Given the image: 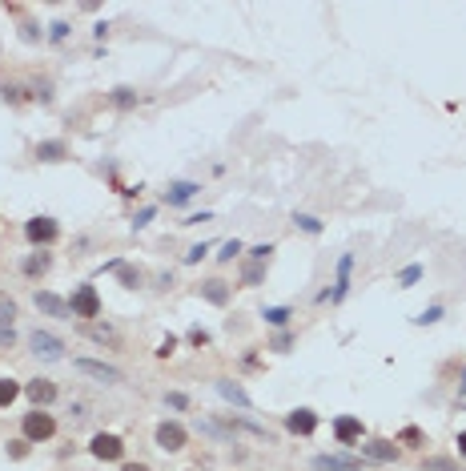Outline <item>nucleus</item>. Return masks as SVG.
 <instances>
[{
  "label": "nucleus",
  "mask_w": 466,
  "mask_h": 471,
  "mask_svg": "<svg viewBox=\"0 0 466 471\" xmlns=\"http://www.w3.org/2000/svg\"><path fill=\"white\" fill-rule=\"evenodd\" d=\"M241 278H246V286H258L261 282V266H246V274H241Z\"/></svg>",
  "instance_id": "4be33fe9"
},
{
  "label": "nucleus",
  "mask_w": 466,
  "mask_h": 471,
  "mask_svg": "<svg viewBox=\"0 0 466 471\" xmlns=\"http://www.w3.org/2000/svg\"><path fill=\"white\" fill-rule=\"evenodd\" d=\"M52 431H57L52 415H45V411H33V415H25V435H28V439H49Z\"/></svg>",
  "instance_id": "20e7f679"
},
{
  "label": "nucleus",
  "mask_w": 466,
  "mask_h": 471,
  "mask_svg": "<svg viewBox=\"0 0 466 471\" xmlns=\"http://www.w3.org/2000/svg\"><path fill=\"white\" fill-rule=\"evenodd\" d=\"M121 451H125V447H121V439H117V435H105V431H101L97 439H93V455H97V459H121Z\"/></svg>",
  "instance_id": "423d86ee"
},
{
  "label": "nucleus",
  "mask_w": 466,
  "mask_h": 471,
  "mask_svg": "<svg viewBox=\"0 0 466 471\" xmlns=\"http://www.w3.org/2000/svg\"><path fill=\"white\" fill-rule=\"evenodd\" d=\"M297 226H302V230H309V234H318V222H314V218H297Z\"/></svg>",
  "instance_id": "c85d7f7f"
},
{
  "label": "nucleus",
  "mask_w": 466,
  "mask_h": 471,
  "mask_svg": "<svg viewBox=\"0 0 466 471\" xmlns=\"http://www.w3.org/2000/svg\"><path fill=\"white\" fill-rule=\"evenodd\" d=\"M193 189H197V186H189V182H181V186H173L169 201H173V206H177V201H189V198H193Z\"/></svg>",
  "instance_id": "6ab92c4d"
},
{
  "label": "nucleus",
  "mask_w": 466,
  "mask_h": 471,
  "mask_svg": "<svg viewBox=\"0 0 466 471\" xmlns=\"http://www.w3.org/2000/svg\"><path fill=\"white\" fill-rule=\"evenodd\" d=\"M217 391H221L225 399H229V403H237V407H246V403H249V399H246V391H241V387H233V383H225V379L217 383Z\"/></svg>",
  "instance_id": "dca6fc26"
},
{
  "label": "nucleus",
  "mask_w": 466,
  "mask_h": 471,
  "mask_svg": "<svg viewBox=\"0 0 466 471\" xmlns=\"http://www.w3.org/2000/svg\"><path fill=\"white\" fill-rule=\"evenodd\" d=\"M418 274H422V270H418V266H406V270H402V286L418 282Z\"/></svg>",
  "instance_id": "cd10ccee"
},
{
  "label": "nucleus",
  "mask_w": 466,
  "mask_h": 471,
  "mask_svg": "<svg viewBox=\"0 0 466 471\" xmlns=\"http://www.w3.org/2000/svg\"><path fill=\"white\" fill-rule=\"evenodd\" d=\"M113 101H117L121 109H129V105H133V93H129V89H117V93H113Z\"/></svg>",
  "instance_id": "5701e85b"
},
{
  "label": "nucleus",
  "mask_w": 466,
  "mask_h": 471,
  "mask_svg": "<svg viewBox=\"0 0 466 471\" xmlns=\"http://www.w3.org/2000/svg\"><path fill=\"white\" fill-rule=\"evenodd\" d=\"M157 443L165 447V451H181L185 447V427L181 423H161L157 427Z\"/></svg>",
  "instance_id": "39448f33"
},
{
  "label": "nucleus",
  "mask_w": 466,
  "mask_h": 471,
  "mask_svg": "<svg viewBox=\"0 0 466 471\" xmlns=\"http://www.w3.org/2000/svg\"><path fill=\"white\" fill-rule=\"evenodd\" d=\"M285 427H290L294 435H309L314 427H318V415H314V411H306V407H302V411H290Z\"/></svg>",
  "instance_id": "0eeeda50"
},
{
  "label": "nucleus",
  "mask_w": 466,
  "mask_h": 471,
  "mask_svg": "<svg viewBox=\"0 0 466 471\" xmlns=\"http://www.w3.org/2000/svg\"><path fill=\"white\" fill-rule=\"evenodd\" d=\"M37 306L45 310V314H52V318H64V314H69V306H64L61 298H57V294H45V290L37 294Z\"/></svg>",
  "instance_id": "f8f14e48"
},
{
  "label": "nucleus",
  "mask_w": 466,
  "mask_h": 471,
  "mask_svg": "<svg viewBox=\"0 0 466 471\" xmlns=\"http://www.w3.org/2000/svg\"><path fill=\"white\" fill-rule=\"evenodd\" d=\"M125 471H149V467H141V463H129V467H125Z\"/></svg>",
  "instance_id": "2f4dec72"
},
{
  "label": "nucleus",
  "mask_w": 466,
  "mask_h": 471,
  "mask_svg": "<svg viewBox=\"0 0 466 471\" xmlns=\"http://www.w3.org/2000/svg\"><path fill=\"white\" fill-rule=\"evenodd\" d=\"M285 318H290V310H266V323H273V326H282Z\"/></svg>",
  "instance_id": "aec40b11"
},
{
  "label": "nucleus",
  "mask_w": 466,
  "mask_h": 471,
  "mask_svg": "<svg viewBox=\"0 0 466 471\" xmlns=\"http://www.w3.org/2000/svg\"><path fill=\"white\" fill-rule=\"evenodd\" d=\"M402 443H422V435H418L414 427H410V431H402Z\"/></svg>",
  "instance_id": "c756f323"
},
{
  "label": "nucleus",
  "mask_w": 466,
  "mask_h": 471,
  "mask_svg": "<svg viewBox=\"0 0 466 471\" xmlns=\"http://www.w3.org/2000/svg\"><path fill=\"white\" fill-rule=\"evenodd\" d=\"M358 467H362L358 459H330V455L318 459V471H358Z\"/></svg>",
  "instance_id": "4468645a"
},
{
  "label": "nucleus",
  "mask_w": 466,
  "mask_h": 471,
  "mask_svg": "<svg viewBox=\"0 0 466 471\" xmlns=\"http://www.w3.org/2000/svg\"><path fill=\"white\" fill-rule=\"evenodd\" d=\"M201 298H209L213 306H225V302H229V290H225V282H201Z\"/></svg>",
  "instance_id": "ddd939ff"
},
{
  "label": "nucleus",
  "mask_w": 466,
  "mask_h": 471,
  "mask_svg": "<svg viewBox=\"0 0 466 471\" xmlns=\"http://www.w3.org/2000/svg\"><path fill=\"white\" fill-rule=\"evenodd\" d=\"M25 234L33 238V242H52V238H57V222H52V218H33Z\"/></svg>",
  "instance_id": "6e6552de"
},
{
  "label": "nucleus",
  "mask_w": 466,
  "mask_h": 471,
  "mask_svg": "<svg viewBox=\"0 0 466 471\" xmlns=\"http://www.w3.org/2000/svg\"><path fill=\"white\" fill-rule=\"evenodd\" d=\"M334 435H338L342 443H354V439H362V423L358 419H338L334 423Z\"/></svg>",
  "instance_id": "9b49d317"
},
{
  "label": "nucleus",
  "mask_w": 466,
  "mask_h": 471,
  "mask_svg": "<svg viewBox=\"0 0 466 471\" xmlns=\"http://www.w3.org/2000/svg\"><path fill=\"white\" fill-rule=\"evenodd\" d=\"M45 270H49V254H33L25 262V274H45Z\"/></svg>",
  "instance_id": "a211bd4d"
},
{
  "label": "nucleus",
  "mask_w": 466,
  "mask_h": 471,
  "mask_svg": "<svg viewBox=\"0 0 466 471\" xmlns=\"http://www.w3.org/2000/svg\"><path fill=\"white\" fill-rule=\"evenodd\" d=\"M69 310H73L76 318H97V314H101L97 290H93V286H81V290L73 294V302H69Z\"/></svg>",
  "instance_id": "f257e3e1"
},
{
  "label": "nucleus",
  "mask_w": 466,
  "mask_h": 471,
  "mask_svg": "<svg viewBox=\"0 0 466 471\" xmlns=\"http://www.w3.org/2000/svg\"><path fill=\"white\" fill-rule=\"evenodd\" d=\"M16 395H21V387H16L13 379H0V407H8Z\"/></svg>",
  "instance_id": "f3484780"
},
{
  "label": "nucleus",
  "mask_w": 466,
  "mask_h": 471,
  "mask_svg": "<svg viewBox=\"0 0 466 471\" xmlns=\"http://www.w3.org/2000/svg\"><path fill=\"white\" fill-rule=\"evenodd\" d=\"M76 371L89 375V379H97V383H109V387L121 383V371H117V367H105V362H93V359H81L76 362Z\"/></svg>",
  "instance_id": "7ed1b4c3"
},
{
  "label": "nucleus",
  "mask_w": 466,
  "mask_h": 471,
  "mask_svg": "<svg viewBox=\"0 0 466 471\" xmlns=\"http://www.w3.org/2000/svg\"><path fill=\"white\" fill-rule=\"evenodd\" d=\"M458 451H462V455H466V431L458 435Z\"/></svg>",
  "instance_id": "7c9ffc66"
},
{
  "label": "nucleus",
  "mask_w": 466,
  "mask_h": 471,
  "mask_svg": "<svg viewBox=\"0 0 466 471\" xmlns=\"http://www.w3.org/2000/svg\"><path fill=\"white\" fill-rule=\"evenodd\" d=\"M233 254H241V246H237V242H225V246H221V254H217V258H225V262H229Z\"/></svg>",
  "instance_id": "393cba45"
},
{
  "label": "nucleus",
  "mask_w": 466,
  "mask_h": 471,
  "mask_svg": "<svg viewBox=\"0 0 466 471\" xmlns=\"http://www.w3.org/2000/svg\"><path fill=\"white\" fill-rule=\"evenodd\" d=\"M13 314H16L13 302H0V323H13Z\"/></svg>",
  "instance_id": "bb28decb"
},
{
  "label": "nucleus",
  "mask_w": 466,
  "mask_h": 471,
  "mask_svg": "<svg viewBox=\"0 0 466 471\" xmlns=\"http://www.w3.org/2000/svg\"><path fill=\"white\" fill-rule=\"evenodd\" d=\"M28 347H33V355H40V359H61L64 355V343L57 335H49V331H33Z\"/></svg>",
  "instance_id": "f03ea898"
},
{
  "label": "nucleus",
  "mask_w": 466,
  "mask_h": 471,
  "mask_svg": "<svg viewBox=\"0 0 466 471\" xmlns=\"http://www.w3.org/2000/svg\"><path fill=\"white\" fill-rule=\"evenodd\" d=\"M426 471H454L450 459H426Z\"/></svg>",
  "instance_id": "412c9836"
},
{
  "label": "nucleus",
  "mask_w": 466,
  "mask_h": 471,
  "mask_svg": "<svg viewBox=\"0 0 466 471\" xmlns=\"http://www.w3.org/2000/svg\"><path fill=\"white\" fill-rule=\"evenodd\" d=\"M117 270H121V282L125 286H137V282H141V274H133L129 266H117Z\"/></svg>",
  "instance_id": "b1692460"
},
{
  "label": "nucleus",
  "mask_w": 466,
  "mask_h": 471,
  "mask_svg": "<svg viewBox=\"0 0 466 471\" xmlns=\"http://www.w3.org/2000/svg\"><path fill=\"white\" fill-rule=\"evenodd\" d=\"M28 399H33L37 407H45V403L57 399V387H52L49 379H33V383H28Z\"/></svg>",
  "instance_id": "1a4fd4ad"
},
{
  "label": "nucleus",
  "mask_w": 466,
  "mask_h": 471,
  "mask_svg": "<svg viewBox=\"0 0 466 471\" xmlns=\"http://www.w3.org/2000/svg\"><path fill=\"white\" fill-rule=\"evenodd\" d=\"M362 451H366L370 459H378V463H386V459H398V447L386 443V439H374V443H366Z\"/></svg>",
  "instance_id": "9d476101"
},
{
  "label": "nucleus",
  "mask_w": 466,
  "mask_h": 471,
  "mask_svg": "<svg viewBox=\"0 0 466 471\" xmlns=\"http://www.w3.org/2000/svg\"><path fill=\"white\" fill-rule=\"evenodd\" d=\"M93 338H97V343H113V331L109 326H93Z\"/></svg>",
  "instance_id": "a878e982"
},
{
  "label": "nucleus",
  "mask_w": 466,
  "mask_h": 471,
  "mask_svg": "<svg viewBox=\"0 0 466 471\" xmlns=\"http://www.w3.org/2000/svg\"><path fill=\"white\" fill-rule=\"evenodd\" d=\"M37 157H40V162H61V157H64V145H61V141H40V145H37Z\"/></svg>",
  "instance_id": "2eb2a0df"
}]
</instances>
